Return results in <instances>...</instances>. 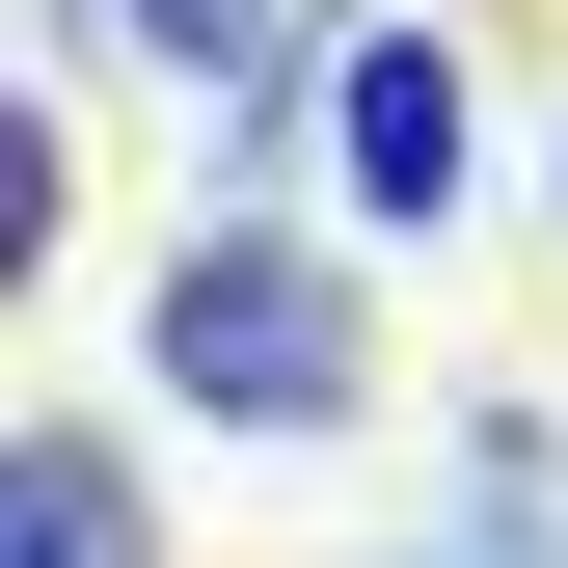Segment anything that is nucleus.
Returning <instances> with one entry per match:
<instances>
[{
    "label": "nucleus",
    "mask_w": 568,
    "mask_h": 568,
    "mask_svg": "<svg viewBox=\"0 0 568 568\" xmlns=\"http://www.w3.org/2000/svg\"><path fill=\"white\" fill-rule=\"evenodd\" d=\"M0 568H163V541H135V434L28 406V460H0Z\"/></svg>",
    "instance_id": "7ed1b4c3"
},
{
    "label": "nucleus",
    "mask_w": 568,
    "mask_h": 568,
    "mask_svg": "<svg viewBox=\"0 0 568 568\" xmlns=\"http://www.w3.org/2000/svg\"><path fill=\"white\" fill-rule=\"evenodd\" d=\"M406 568H568V460H541V434H487V460H460V515L406 541Z\"/></svg>",
    "instance_id": "20e7f679"
},
{
    "label": "nucleus",
    "mask_w": 568,
    "mask_h": 568,
    "mask_svg": "<svg viewBox=\"0 0 568 568\" xmlns=\"http://www.w3.org/2000/svg\"><path fill=\"white\" fill-rule=\"evenodd\" d=\"M163 406L190 434H352V406H379V325H352V271L325 244H271V217H190L163 244Z\"/></svg>",
    "instance_id": "f257e3e1"
},
{
    "label": "nucleus",
    "mask_w": 568,
    "mask_h": 568,
    "mask_svg": "<svg viewBox=\"0 0 568 568\" xmlns=\"http://www.w3.org/2000/svg\"><path fill=\"white\" fill-rule=\"evenodd\" d=\"M541 217H568V135H541Z\"/></svg>",
    "instance_id": "39448f33"
},
{
    "label": "nucleus",
    "mask_w": 568,
    "mask_h": 568,
    "mask_svg": "<svg viewBox=\"0 0 568 568\" xmlns=\"http://www.w3.org/2000/svg\"><path fill=\"white\" fill-rule=\"evenodd\" d=\"M298 135H325V217H352V244H434L460 190H487V135H460V54L406 28V0H379V28H325Z\"/></svg>",
    "instance_id": "f03ea898"
}]
</instances>
